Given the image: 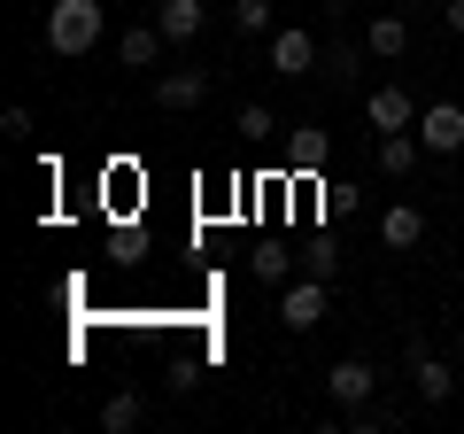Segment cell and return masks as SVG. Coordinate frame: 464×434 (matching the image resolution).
Wrapping results in <instances>:
<instances>
[{"label":"cell","instance_id":"obj_1","mask_svg":"<svg viewBox=\"0 0 464 434\" xmlns=\"http://www.w3.org/2000/svg\"><path fill=\"white\" fill-rule=\"evenodd\" d=\"M101 32H109V8H101V0H54L47 8V54H63V63L93 54Z\"/></svg>","mask_w":464,"mask_h":434},{"label":"cell","instance_id":"obj_2","mask_svg":"<svg viewBox=\"0 0 464 434\" xmlns=\"http://www.w3.org/2000/svg\"><path fill=\"white\" fill-rule=\"evenodd\" d=\"M325 302H333V280H310V271H295V280L279 287V318H286V334H317V326H325Z\"/></svg>","mask_w":464,"mask_h":434},{"label":"cell","instance_id":"obj_3","mask_svg":"<svg viewBox=\"0 0 464 434\" xmlns=\"http://www.w3.org/2000/svg\"><path fill=\"white\" fill-rule=\"evenodd\" d=\"M264 54H271V70H279V78H317V54H325V39L302 32V24H279Z\"/></svg>","mask_w":464,"mask_h":434},{"label":"cell","instance_id":"obj_4","mask_svg":"<svg viewBox=\"0 0 464 434\" xmlns=\"http://www.w3.org/2000/svg\"><path fill=\"white\" fill-rule=\"evenodd\" d=\"M418 140H426V155H464V101H426Z\"/></svg>","mask_w":464,"mask_h":434},{"label":"cell","instance_id":"obj_5","mask_svg":"<svg viewBox=\"0 0 464 434\" xmlns=\"http://www.w3.org/2000/svg\"><path fill=\"white\" fill-rule=\"evenodd\" d=\"M364 124H372V133H418L411 85H372V94H364Z\"/></svg>","mask_w":464,"mask_h":434},{"label":"cell","instance_id":"obj_6","mask_svg":"<svg viewBox=\"0 0 464 434\" xmlns=\"http://www.w3.org/2000/svg\"><path fill=\"white\" fill-rule=\"evenodd\" d=\"M325 163H333V133L325 124H295L286 133V179H317Z\"/></svg>","mask_w":464,"mask_h":434},{"label":"cell","instance_id":"obj_7","mask_svg":"<svg viewBox=\"0 0 464 434\" xmlns=\"http://www.w3.org/2000/svg\"><path fill=\"white\" fill-rule=\"evenodd\" d=\"M209 101V70H155V109L179 117V109H201Z\"/></svg>","mask_w":464,"mask_h":434},{"label":"cell","instance_id":"obj_8","mask_svg":"<svg viewBox=\"0 0 464 434\" xmlns=\"http://www.w3.org/2000/svg\"><path fill=\"white\" fill-rule=\"evenodd\" d=\"M372 388H380V372H372L364 357H341V365L325 372V396H333V411H356V403H372Z\"/></svg>","mask_w":464,"mask_h":434},{"label":"cell","instance_id":"obj_9","mask_svg":"<svg viewBox=\"0 0 464 434\" xmlns=\"http://www.w3.org/2000/svg\"><path fill=\"white\" fill-rule=\"evenodd\" d=\"M418 241H426V210H418V202H387V210H380V249L411 256Z\"/></svg>","mask_w":464,"mask_h":434},{"label":"cell","instance_id":"obj_10","mask_svg":"<svg viewBox=\"0 0 464 434\" xmlns=\"http://www.w3.org/2000/svg\"><path fill=\"white\" fill-rule=\"evenodd\" d=\"M411 380H418V403H449L457 396V372H449L426 341H411Z\"/></svg>","mask_w":464,"mask_h":434},{"label":"cell","instance_id":"obj_11","mask_svg":"<svg viewBox=\"0 0 464 434\" xmlns=\"http://www.w3.org/2000/svg\"><path fill=\"white\" fill-rule=\"evenodd\" d=\"M163 47H170L163 24H132V32L116 39V63H124V70H163Z\"/></svg>","mask_w":464,"mask_h":434},{"label":"cell","instance_id":"obj_12","mask_svg":"<svg viewBox=\"0 0 464 434\" xmlns=\"http://www.w3.org/2000/svg\"><path fill=\"white\" fill-rule=\"evenodd\" d=\"M155 24H163V39H170V47H186V39H201L209 8H201V0H163V8H155Z\"/></svg>","mask_w":464,"mask_h":434},{"label":"cell","instance_id":"obj_13","mask_svg":"<svg viewBox=\"0 0 464 434\" xmlns=\"http://www.w3.org/2000/svg\"><path fill=\"white\" fill-rule=\"evenodd\" d=\"M418 155H426V140H418V133H380V171H387V179H411Z\"/></svg>","mask_w":464,"mask_h":434},{"label":"cell","instance_id":"obj_14","mask_svg":"<svg viewBox=\"0 0 464 434\" xmlns=\"http://www.w3.org/2000/svg\"><path fill=\"white\" fill-rule=\"evenodd\" d=\"M364 47L380 54V63H402V54H411V24H402V16H372Z\"/></svg>","mask_w":464,"mask_h":434},{"label":"cell","instance_id":"obj_15","mask_svg":"<svg viewBox=\"0 0 464 434\" xmlns=\"http://www.w3.org/2000/svg\"><path fill=\"white\" fill-rule=\"evenodd\" d=\"M140 419H148V396H140V388H116V396L101 403V427H109V434H132Z\"/></svg>","mask_w":464,"mask_h":434},{"label":"cell","instance_id":"obj_16","mask_svg":"<svg viewBox=\"0 0 464 434\" xmlns=\"http://www.w3.org/2000/svg\"><path fill=\"white\" fill-rule=\"evenodd\" d=\"M232 133L248 140V148H264V140H279V117H271L264 101H248V109H240V117H232Z\"/></svg>","mask_w":464,"mask_h":434},{"label":"cell","instance_id":"obj_17","mask_svg":"<svg viewBox=\"0 0 464 434\" xmlns=\"http://www.w3.org/2000/svg\"><path fill=\"white\" fill-rule=\"evenodd\" d=\"M295 264H302L295 249H256V280H264V287H286V280H295Z\"/></svg>","mask_w":464,"mask_h":434},{"label":"cell","instance_id":"obj_18","mask_svg":"<svg viewBox=\"0 0 464 434\" xmlns=\"http://www.w3.org/2000/svg\"><path fill=\"white\" fill-rule=\"evenodd\" d=\"M317 78L348 85V78H356V47H341V39H325V54H317Z\"/></svg>","mask_w":464,"mask_h":434},{"label":"cell","instance_id":"obj_19","mask_svg":"<svg viewBox=\"0 0 464 434\" xmlns=\"http://www.w3.org/2000/svg\"><path fill=\"white\" fill-rule=\"evenodd\" d=\"M302 271H310V280H341V249H333V241H310V249H302Z\"/></svg>","mask_w":464,"mask_h":434},{"label":"cell","instance_id":"obj_20","mask_svg":"<svg viewBox=\"0 0 464 434\" xmlns=\"http://www.w3.org/2000/svg\"><path fill=\"white\" fill-rule=\"evenodd\" d=\"M232 24L240 32H271V0H232Z\"/></svg>","mask_w":464,"mask_h":434},{"label":"cell","instance_id":"obj_21","mask_svg":"<svg viewBox=\"0 0 464 434\" xmlns=\"http://www.w3.org/2000/svg\"><path fill=\"white\" fill-rule=\"evenodd\" d=\"M441 24H449L457 39H464V0H441Z\"/></svg>","mask_w":464,"mask_h":434},{"label":"cell","instance_id":"obj_22","mask_svg":"<svg viewBox=\"0 0 464 434\" xmlns=\"http://www.w3.org/2000/svg\"><path fill=\"white\" fill-rule=\"evenodd\" d=\"M457 357H464V318H457Z\"/></svg>","mask_w":464,"mask_h":434}]
</instances>
